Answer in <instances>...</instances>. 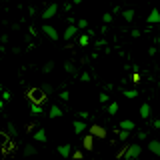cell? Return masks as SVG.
<instances>
[{
  "mask_svg": "<svg viewBox=\"0 0 160 160\" xmlns=\"http://www.w3.org/2000/svg\"><path fill=\"white\" fill-rule=\"evenodd\" d=\"M26 98L30 100V104H36V106H42V102L46 100V92L42 88H30L26 92Z\"/></svg>",
  "mask_w": 160,
  "mask_h": 160,
  "instance_id": "cell-1",
  "label": "cell"
},
{
  "mask_svg": "<svg viewBox=\"0 0 160 160\" xmlns=\"http://www.w3.org/2000/svg\"><path fill=\"white\" fill-rule=\"evenodd\" d=\"M88 134H92V136H94V138H98V140H104V138L108 136L106 128L100 126V124H92V126L88 128Z\"/></svg>",
  "mask_w": 160,
  "mask_h": 160,
  "instance_id": "cell-2",
  "label": "cell"
},
{
  "mask_svg": "<svg viewBox=\"0 0 160 160\" xmlns=\"http://www.w3.org/2000/svg\"><path fill=\"white\" fill-rule=\"evenodd\" d=\"M140 154H142V144H130L126 148V160H132V158H140Z\"/></svg>",
  "mask_w": 160,
  "mask_h": 160,
  "instance_id": "cell-3",
  "label": "cell"
},
{
  "mask_svg": "<svg viewBox=\"0 0 160 160\" xmlns=\"http://www.w3.org/2000/svg\"><path fill=\"white\" fill-rule=\"evenodd\" d=\"M56 150H58V154H60V156H62L64 160H66V158H72V152H74L70 144H60Z\"/></svg>",
  "mask_w": 160,
  "mask_h": 160,
  "instance_id": "cell-4",
  "label": "cell"
},
{
  "mask_svg": "<svg viewBox=\"0 0 160 160\" xmlns=\"http://www.w3.org/2000/svg\"><path fill=\"white\" fill-rule=\"evenodd\" d=\"M42 32L46 34L50 40H54V42H56V40L60 38V36H58V32H56V28H54V26H48V24H44V26H42Z\"/></svg>",
  "mask_w": 160,
  "mask_h": 160,
  "instance_id": "cell-5",
  "label": "cell"
},
{
  "mask_svg": "<svg viewBox=\"0 0 160 160\" xmlns=\"http://www.w3.org/2000/svg\"><path fill=\"white\" fill-rule=\"evenodd\" d=\"M146 22L148 24H160V10L158 8H152L150 14L146 16Z\"/></svg>",
  "mask_w": 160,
  "mask_h": 160,
  "instance_id": "cell-6",
  "label": "cell"
},
{
  "mask_svg": "<svg viewBox=\"0 0 160 160\" xmlns=\"http://www.w3.org/2000/svg\"><path fill=\"white\" fill-rule=\"evenodd\" d=\"M78 32H80V30H78L76 24H70V26H68L66 30H64V40H66V42H68V40H72V38L76 36Z\"/></svg>",
  "mask_w": 160,
  "mask_h": 160,
  "instance_id": "cell-7",
  "label": "cell"
},
{
  "mask_svg": "<svg viewBox=\"0 0 160 160\" xmlns=\"http://www.w3.org/2000/svg\"><path fill=\"white\" fill-rule=\"evenodd\" d=\"M56 12H58V4H50V6L42 12V18H44V20H50V18L56 16Z\"/></svg>",
  "mask_w": 160,
  "mask_h": 160,
  "instance_id": "cell-8",
  "label": "cell"
},
{
  "mask_svg": "<svg viewBox=\"0 0 160 160\" xmlns=\"http://www.w3.org/2000/svg\"><path fill=\"white\" fill-rule=\"evenodd\" d=\"M72 126H74V134H78V136H80V134H82L86 128H90V126H86V122H84V120H78V118L72 122Z\"/></svg>",
  "mask_w": 160,
  "mask_h": 160,
  "instance_id": "cell-9",
  "label": "cell"
},
{
  "mask_svg": "<svg viewBox=\"0 0 160 160\" xmlns=\"http://www.w3.org/2000/svg\"><path fill=\"white\" fill-rule=\"evenodd\" d=\"M94 140H96V138H94L92 134H86V136L82 138V148L84 150H92L94 148Z\"/></svg>",
  "mask_w": 160,
  "mask_h": 160,
  "instance_id": "cell-10",
  "label": "cell"
},
{
  "mask_svg": "<svg viewBox=\"0 0 160 160\" xmlns=\"http://www.w3.org/2000/svg\"><path fill=\"white\" fill-rule=\"evenodd\" d=\"M32 138L36 140V142H48V136H46V130L44 128H38L36 132L32 134Z\"/></svg>",
  "mask_w": 160,
  "mask_h": 160,
  "instance_id": "cell-11",
  "label": "cell"
},
{
  "mask_svg": "<svg viewBox=\"0 0 160 160\" xmlns=\"http://www.w3.org/2000/svg\"><path fill=\"white\" fill-rule=\"evenodd\" d=\"M148 150L154 154V156L160 158V140H150V142H148Z\"/></svg>",
  "mask_w": 160,
  "mask_h": 160,
  "instance_id": "cell-12",
  "label": "cell"
},
{
  "mask_svg": "<svg viewBox=\"0 0 160 160\" xmlns=\"http://www.w3.org/2000/svg\"><path fill=\"white\" fill-rule=\"evenodd\" d=\"M62 110H60V106H56V104H52V106H50V112H48V118H60L62 116Z\"/></svg>",
  "mask_w": 160,
  "mask_h": 160,
  "instance_id": "cell-13",
  "label": "cell"
},
{
  "mask_svg": "<svg viewBox=\"0 0 160 160\" xmlns=\"http://www.w3.org/2000/svg\"><path fill=\"white\" fill-rule=\"evenodd\" d=\"M120 128L126 130V132H132V128H136L134 120H120Z\"/></svg>",
  "mask_w": 160,
  "mask_h": 160,
  "instance_id": "cell-14",
  "label": "cell"
},
{
  "mask_svg": "<svg viewBox=\"0 0 160 160\" xmlns=\"http://www.w3.org/2000/svg\"><path fill=\"white\" fill-rule=\"evenodd\" d=\"M140 116H142L144 120L150 118V104H148V102H144L142 106H140Z\"/></svg>",
  "mask_w": 160,
  "mask_h": 160,
  "instance_id": "cell-15",
  "label": "cell"
},
{
  "mask_svg": "<svg viewBox=\"0 0 160 160\" xmlns=\"http://www.w3.org/2000/svg\"><path fill=\"white\" fill-rule=\"evenodd\" d=\"M44 110H42V106H36V104H30V114L32 116H40Z\"/></svg>",
  "mask_w": 160,
  "mask_h": 160,
  "instance_id": "cell-16",
  "label": "cell"
},
{
  "mask_svg": "<svg viewBox=\"0 0 160 160\" xmlns=\"http://www.w3.org/2000/svg\"><path fill=\"white\" fill-rule=\"evenodd\" d=\"M90 38H92V36H90L88 32L80 34V46H88V44H90Z\"/></svg>",
  "mask_w": 160,
  "mask_h": 160,
  "instance_id": "cell-17",
  "label": "cell"
},
{
  "mask_svg": "<svg viewBox=\"0 0 160 160\" xmlns=\"http://www.w3.org/2000/svg\"><path fill=\"white\" fill-rule=\"evenodd\" d=\"M122 16H124V20H126V22H132V20H134V10H132V8L124 10V12H122Z\"/></svg>",
  "mask_w": 160,
  "mask_h": 160,
  "instance_id": "cell-18",
  "label": "cell"
},
{
  "mask_svg": "<svg viewBox=\"0 0 160 160\" xmlns=\"http://www.w3.org/2000/svg\"><path fill=\"white\" fill-rule=\"evenodd\" d=\"M34 154H36V148H34L32 144H26V146H24V156H34Z\"/></svg>",
  "mask_w": 160,
  "mask_h": 160,
  "instance_id": "cell-19",
  "label": "cell"
},
{
  "mask_svg": "<svg viewBox=\"0 0 160 160\" xmlns=\"http://www.w3.org/2000/svg\"><path fill=\"white\" fill-rule=\"evenodd\" d=\"M116 112H118V102H110L108 104V114H110V116H114Z\"/></svg>",
  "mask_w": 160,
  "mask_h": 160,
  "instance_id": "cell-20",
  "label": "cell"
},
{
  "mask_svg": "<svg viewBox=\"0 0 160 160\" xmlns=\"http://www.w3.org/2000/svg\"><path fill=\"white\" fill-rule=\"evenodd\" d=\"M52 70H54V62H52V60H48V62L42 66V72H44V74H48V72H52Z\"/></svg>",
  "mask_w": 160,
  "mask_h": 160,
  "instance_id": "cell-21",
  "label": "cell"
},
{
  "mask_svg": "<svg viewBox=\"0 0 160 160\" xmlns=\"http://www.w3.org/2000/svg\"><path fill=\"white\" fill-rule=\"evenodd\" d=\"M64 70H66L68 74H76V66H74L72 62H66V64H64Z\"/></svg>",
  "mask_w": 160,
  "mask_h": 160,
  "instance_id": "cell-22",
  "label": "cell"
},
{
  "mask_svg": "<svg viewBox=\"0 0 160 160\" xmlns=\"http://www.w3.org/2000/svg\"><path fill=\"white\" fill-rule=\"evenodd\" d=\"M98 100H100V104H108V102H110V94H108V92H102V94L98 96Z\"/></svg>",
  "mask_w": 160,
  "mask_h": 160,
  "instance_id": "cell-23",
  "label": "cell"
},
{
  "mask_svg": "<svg viewBox=\"0 0 160 160\" xmlns=\"http://www.w3.org/2000/svg\"><path fill=\"white\" fill-rule=\"evenodd\" d=\"M128 136H130V132H126V130H120V132H118V140H120V142H126Z\"/></svg>",
  "mask_w": 160,
  "mask_h": 160,
  "instance_id": "cell-24",
  "label": "cell"
},
{
  "mask_svg": "<svg viewBox=\"0 0 160 160\" xmlns=\"http://www.w3.org/2000/svg\"><path fill=\"white\" fill-rule=\"evenodd\" d=\"M76 26H78V30H86L88 28V20H84V18H80L78 22H76Z\"/></svg>",
  "mask_w": 160,
  "mask_h": 160,
  "instance_id": "cell-25",
  "label": "cell"
},
{
  "mask_svg": "<svg viewBox=\"0 0 160 160\" xmlns=\"http://www.w3.org/2000/svg\"><path fill=\"white\" fill-rule=\"evenodd\" d=\"M70 160H84L82 150H74V152H72V158H70Z\"/></svg>",
  "mask_w": 160,
  "mask_h": 160,
  "instance_id": "cell-26",
  "label": "cell"
},
{
  "mask_svg": "<svg viewBox=\"0 0 160 160\" xmlns=\"http://www.w3.org/2000/svg\"><path fill=\"white\" fill-rule=\"evenodd\" d=\"M124 96L132 100V98H136V96H138V92H136V90H124Z\"/></svg>",
  "mask_w": 160,
  "mask_h": 160,
  "instance_id": "cell-27",
  "label": "cell"
},
{
  "mask_svg": "<svg viewBox=\"0 0 160 160\" xmlns=\"http://www.w3.org/2000/svg\"><path fill=\"white\" fill-rule=\"evenodd\" d=\"M132 82H134V84L140 82V72H138V68H134V72H132Z\"/></svg>",
  "mask_w": 160,
  "mask_h": 160,
  "instance_id": "cell-28",
  "label": "cell"
},
{
  "mask_svg": "<svg viewBox=\"0 0 160 160\" xmlns=\"http://www.w3.org/2000/svg\"><path fill=\"white\" fill-rule=\"evenodd\" d=\"M102 22H104V26H106V24H110V22H112V14L106 12V14L102 16Z\"/></svg>",
  "mask_w": 160,
  "mask_h": 160,
  "instance_id": "cell-29",
  "label": "cell"
},
{
  "mask_svg": "<svg viewBox=\"0 0 160 160\" xmlns=\"http://www.w3.org/2000/svg\"><path fill=\"white\" fill-rule=\"evenodd\" d=\"M8 134H10V136H16V128H14L12 122H8Z\"/></svg>",
  "mask_w": 160,
  "mask_h": 160,
  "instance_id": "cell-30",
  "label": "cell"
},
{
  "mask_svg": "<svg viewBox=\"0 0 160 160\" xmlns=\"http://www.w3.org/2000/svg\"><path fill=\"white\" fill-rule=\"evenodd\" d=\"M80 82H90V74L82 72V74H80Z\"/></svg>",
  "mask_w": 160,
  "mask_h": 160,
  "instance_id": "cell-31",
  "label": "cell"
},
{
  "mask_svg": "<svg viewBox=\"0 0 160 160\" xmlns=\"http://www.w3.org/2000/svg\"><path fill=\"white\" fill-rule=\"evenodd\" d=\"M42 90H44V92H46V96H50V94L54 92V90H52V86H50V84H44V86H42Z\"/></svg>",
  "mask_w": 160,
  "mask_h": 160,
  "instance_id": "cell-32",
  "label": "cell"
},
{
  "mask_svg": "<svg viewBox=\"0 0 160 160\" xmlns=\"http://www.w3.org/2000/svg\"><path fill=\"white\" fill-rule=\"evenodd\" d=\"M58 96H60V98H62V100H64V102H66V100L70 98V94L66 92V90H64V92H60V94H58Z\"/></svg>",
  "mask_w": 160,
  "mask_h": 160,
  "instance_id": "cell-33",
  "label": "cell"
},
{
  "mask_svg": "<svg viewBox=\"0 0 160 160\" xmlns=\"http://www.w3.org/2000/svg\"><path fill=\"white\" fill-rule=\"evenodd\" d=\"M10 98H12V94H10V92H2V100H4V102L10 100Z\"/></svg>",
  "mask_w": 160,
  "mask_h": 160,
  "instance_id": "cell-34",
  "label": "cell"
},
{
  "mask_svg": "<svg viewBox=\"0 0 160 160\" xmlns=\"http://www.w3.org/2000/svg\"><path fill=\"white\" fill-rule=\"evenodd\" d=\"M78 120H84V118H88V112H78Z\"/></svg>",
  "mask_w": 160,
  "mask_h": 160,
  "instance_id": "cell-35",
  "label": "cell"
},
{
  "mask_svg": "<svg viewBox=\"0 0 160 160\" xmlns=\"http://www.w3.org/2000/svg\"><path fill=\"white\" fill-rule=\"evenodd\" d=\"M110 90H114V86L112 84H106V86H104V92H110Z\"/></svg>",
  "mask_w": 160,
  "mask_h": 160,
  "instance_id": "cell-36",
  "label": "cell"
},
{
  "mask_svg": "<svg viewBox=\"0 0 160 160\" xmlns=\"http://www.w3.org/2000/svg\"><path fill=\"white\" fill-rule=\"evenodd\" d=\"M140 36V30H132V38H138Z\"/></svg>",
  "mask_w": 160,
  "mask_h": 160,
  "instance_id": "cell-37",
  "label": "cell"
},
{
  "mask_svg": "<svg viewBox=\"0 0 160 160\" xmlns=\"http://www.w3.org/2000/svg\"><path fill=\"white\" fill-rule=\"evenodd\" d=\"M152 126L154 128H160V120H152Z\"/></svg>",
  "mask_w": 160,
  "mask_h": 160,
  "instance_id": "cell-38",
  "label": "cell"
},
{
  "mask_svg": "<svg viewBox=\"0 0 160 160\" xmlns=\"http://www.w3.org/2000/svg\"><path fill=\"white\" fill-rule=\"evenodd\" d=\"M146 138V132H138V140H144Z\"/></svg>",
  "mask_w": 160,
  "mask_h": 160,
  "instance_id": "cell-39",
  "label": "cell"
},
{
  "mask_svg": "<svg viewBox=\"0 0 160 160\" xmlns=\"http://www.w3.org/2000/svg\"><path fill=\"white\" fill-rule=\"evenodd\" d=\"M2 108H4V100H0V112H2Z\"/></svg>",
  "mask_w": 160,
  "mask_h": 160,
  "instance_id": "cell-40",
  "label": "cell"
},
{
  "mask_svg": "<svg viewBox=\"0 0 160 160\" xmlns=\"http://www.w3.org/2000/svg\"><path fill=\"white\" fill-rule=\"evenodd\" d=\"M80 2H82V0H72V4H80Z\"/></svg>",
  "mask_w": 160,
  "mask_h": 160,
  "instance_id": "cell-41",
  "label": "cell"
},
{
  "mask_svg": "<svg viewBox=\"0 0 160 160\" xmlns=\"http://www.w3.org/2000/svg\"><path fill=\"white\" fill-rule=\"evenodd\" d=\"M132 160H140V158H132Z\"/></svg>",
  "mask_w": 160,
  "mask_h": 160,
  "instance_id": "cell-42",
  "label": "cell"
},
{
  "mask_svg": "<svg viewBox=\"0 0 160 160\" xmlns=\"http://www.w3.org/2000/svg\"><path fill=\"white\" fill-rule=\"evenodd\" d=\"M0 92H2V86H0Z\"/></svg>",
  "mask_w": 160,
  "mask_h": 160,
  "instance_id": "cell-43",
  "label": "cell"
}]
</instances>
